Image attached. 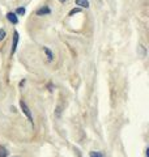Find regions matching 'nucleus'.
Segmentation results:
<instances>
[{"mask_svg": "<svg viewBox=\"0 0 149 157\" xmlns=\"http://www.w3.org/2000/svg\"><path fill=\"white\" fill-rule=\"evenodd\" d=\"M20 106H21V110H22V113L25 114V117L28 118V121L30 122V123H33V115H32V111H30V109L28 107V105H26V102H25L24 100H21L20 101Z\"/></svg>", "mask_w": 149, "mask_h": 157, "instance_id": "1", "label": "nucleus"}, {"mask_svg": "<svg viewBox=\"0 0 149 157\" xmlns=\"http://www.w3.org/2000/svg\"><path fill=\"white\" fill-rule=\"evenodd\" d=\"M89 157H103V155L101 152H96V151H92L90 153H89Z\"/></svg>", "mask_w": 149, "mask_h": 157, "instance_id": "8", "label": "nucleus"}, {"mask_svg": "<svg viewBox=\"0 0 149 157\" xmlns=\"http://www.w3.org/2000/svg\"><path fill=\"white\" fill-rule=\"evenodd\" d=\"M59 2H60V3H66L67 0H59Z\"/></svg>", "mask_w": 149, "mask_h": 157, "instance_id": "12", "label": "nucleus"}, {"mask_svg": "<svg viewBox=\"0 0 149 157\" xmlns=\"http://www.w3.org/2000/svg\"><path fill=\"white\" fill-rule=\"evenodd\" d=\"M4 38H6V30H4V29H0V41H3Z\"/></svg>", "mask_w": 149, "mask_h": 157, "instance_id": "11", "label": "nucleus"}, {"mask_svg": "<svg viewBox=\"0 0 149 157\" xmlns=\"http://www.w3.org/2000/svg\"><path fill=\"white\" fill-rule=\"evenodd\" d=\"M9 155V152L7 151L6 147H3V145H0V157H7Z\"/></svg>", "mask_w": 149, "mask_h": 157, "instance_id": "7", "label": "nucleus"}, {"mask_svg": "<svg viewBox=\"0 0 149 157\" xmlns=\"http://www.w3.org/2000/svg\"><path fill=\"white\" fill-rule=\"evenodd\" d=\"M50 13H51V9H50V7L44 6V7L39 8L37 11V16H47V14H50Z\"/></svg>", "mask_w": 149, "mask_h": 157, "instance_id": "4", "label": "nucleus"}, {"mask_svg": "<svg viewBox=\"0 0 149 157\" xmlns=\"http://www.w3.org/2000/svg\"><path fill=\"white\" fill-rule=\"evenodd\" d=\"M76 6H78L80 8H88L89 2L88 0H76Z\"/></svg>", "mask_w": 149, "mask_h": 157, "instance_id": "6", "label": "nucleus"}, {"mask_svg": "<svg viewBox=\"0 0 149 157\" xmlns=\"http://www.w3.org/2000/svg\"><path fill=\"white\" fill-rule=\"evenodd\" d=\"M7 20L11 24H14V25H16V24H18V18H17V14L14 13V12H8L7 13Z\"/></svg>", "mask_w": 149, "mask_h": 157, "instance_id": "3", "label": "nucleus"}, {"mask_svg": "<svg viewBox=\"0 0 149 157\" xmlns=\"http://www.w3.org/2000/svg\"><path fill=\"white\" fill-rule=\"evenodd\" d=\"M81 11V8H73L71 12H69V16H73V14H76V13H80Z\"/></svg>", "mask_w": 149, "mask_h": 157, "instance_id": "10", "label": "nucleus"}, {"mask_svg": "<svg viewBox=\"0 0 149 157\" xmlns=\"http://www.w3.org/2000/svg\"><path fill=\"white\" fill-rule=\"evenodd\" d=\"M14 13H16V14H25V13H26V9L22 8V7H21V8H17Z\"/></svg>", "mask_w": 149, "mask_h": 157, "instance_id": "9", "label": "nucleus"}, {"mask_svg": "<svg viewBox=\"0 0 149 157\" xmlns=\"http://www.w3.org/2000/svg\"><path fill=\"white\" fill-rule=\"evenodd\" d=\"M43 51H44V54H46V56H47V60L48 62H52L54 60V54H52V51L50 50L48 47H46V46L43 47Z\"/></svg>", "mask_w": 149, "mask_h": 157, "instance_id": "5", "label": "nucleus"}, {"mask_svg": "<svg viewBox=\"0 0 149 157\" xmlns=\"http://www.w3.org/2000/svg\"><path fill=\"white\" fill-rule=\"evenodd\" d=\"M17 45H18V32L13 33V39H12V50H11V55H13L17 50Z\"/></svg>", "mask_w": 149, "mask_h": 157, "instance_id": "2", "label": "nucleus"}]
</instances>
